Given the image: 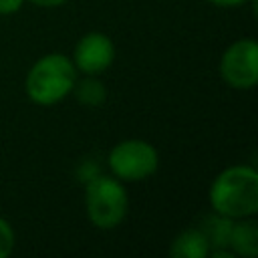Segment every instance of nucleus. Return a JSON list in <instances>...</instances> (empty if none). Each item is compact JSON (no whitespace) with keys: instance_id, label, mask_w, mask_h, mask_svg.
Here are the masks:
<instances>
[{"instance_id":"11","label":"nucleus","mask_w":258,"mask_h":258,"mask_svg":"<svg viewBox=\"0 0 258 258\" xmlns=\"http://www.w3.org/2000/svg\"><path fill=\"white\" fill-rule=\"evenodd\" d=\"M24 0H0V14H14L20 10Z\"/></svg>"},{"instance_id":"13","label":"nucleus","mask_w":258,"mask_h":258,"mask_svg":"<svg viewBox=\"0 0 258 258\" xmlns=\"http://www.w3.org/2000/svg\"><path fill=\"white\" fill-rule=\"evenodd\" d=\"M28 2H32V4H36V6H44V8H54V6L64 4L67 0H28Z\"/></svg>"},{"instance_id":"7","label":"nucleus","mask_w":258,"mask_h":258,"mask_svg":"<svg viewBox=\"0 0 258 258\" xmlns=\"http://www.w3.org/2000/svg\"><path fill=\"white\" fill-rule=\"evenodd\" d=\"M210 252L212 246L200 228H187L179 232L169 246L171 258H206Z\"/></svg>"},{"instance_id":"9","label":"nucleus","mask_w":258,"mask_h":258,"mask_svg":"<svg viewBox=\"0 0 258 258\" xmlns=\"http://www.w3.org/2000/svg\"><path fill=\"white\" fill-rule=\"evenodd\" d=\"M73 91H75L77 99H79L83 105H89V107L101 105V103L105 101V97H107L105 85H103L101 81H97V79H91V75H89V79H85V81H81V83H75Z\"/></svg>"},{"instance_id":"3","label":"nucleus","mask_w":258,"mask_h":258,"mask_svg":"<svg viewBox=\"0 0 258 258\" xmlns=\"http://www.w3.org/2000/svg\"><path fill=\"white\" fill-rule=\"evenodd\" d=\"M85 206L87 216L95 228L113 230L125 220L129 200L119 179L109 175H95L85 187Z\"/></svg>"},{"instance_id":"6","label":"nucleus","mask_w":258,"mask_h":258,"mask_svg":"<svg viewBox=\"0 0 258 258\" xmlns=\"http://www.w3.org/2000/svg\"><path fill=\"white\" fill-rule=\"evenodd\" d=\"M113 58H115L113 40L103 32H89L77 42L73 64L77 71L85 75H99L109 69Z\"/></svg>"},{"instance_id":"1","label":"nucleus","mask_w":258,"mask_h":258,"mask_svg":"<svg viewBox=\"0 0 258 258\" xmlns=\"http://www.w3.org/2000/svg\"><path fill=\"white\" fill-rule=\"evenodd\" d=\"M210 204L224 218H250L258 212V171L250 165H232L220 171L210 185Z\"/></svg>"},{"instance_id":"12","label":"nucleus","mask_w":258,"mask_h":258,"mask_svg":"<svg viewBox=\"0 0 258 258\" xmlns=\"http://www.w3.org/2000/svg\"><path fill=\"white\" fill-rule=\"evenodd\" d=\"M210 4H216V6H222V8H234V6H240L244 4L246 0H208Z\"/></svg>"},{"instance_id":"2","label":"nucleus","mask_w":258,"mask_h":258,"mask_svg":"<svg viewBox=\"0 0 258 258\" xmlns=\"http://www.w3.org/2000/svg\"><path fill=\"white\" fill-rule=\"evenodd\" d=\"M77 83V69L64 54H46L38 58L26 75L24 89L32 103L48 107L62 101Z\"/></svg>"},{"instance_id":"10","label":"nucleus","mask_w":258,"mask_h":258,"mask_svg":"<svg viewBox=\"0 0 258 258\" xmlns=\"http://www.w3.org/2000/svg\"><path fill=\"white\" fill-rule=\"evenodd\" d=\"M14 240L16 238L12 226L4 218H0V258L10 256V252L14 250Z\"/></svg>"},{"instance_id":"8","label":"nucleus","mask_w":258,"mask_h":258,"mask_svg":"<svg viewBox=\"0 0 258 258\" xmlns=\"http://www.w3.org/2000/svg\"><path fill=\"white\" fill-rule=\"evenodd\" d=\"M240 220L242 222H238V224L232 222L228 246L232 248L234 254L254 258L258 254V224L254 220H246V218H240Z\"/></svg>"},{"instance_id":"5","label":"nucleus","mask_w":258,"mask_h":258,"mask_svg":"<svg viewBox=\"0 0 258 258\" xmlns=\"http://www.w3.org/2000/svg\"><path fill=\"white\" fill-rule=\"evenodd\" d=\"M220 77L234 89H252L258 83V42L242 38L230 44L220 58Z\"/></svg>"},{"instance_id":"4","label":"nucleus","mask_w":258,"mask_h":258,"mask_svg":"<svg viewBox=\"0 0 258 258\" xmlns=\"http://www.w3.org/2000/svg\"><path fill=\"white\" fill-rule=\"evenodd\" d=\"M159 157L151 143L143 139H125L109 153V167L123 181H141L157 171Z\"/></svg>"}]
</instances>
